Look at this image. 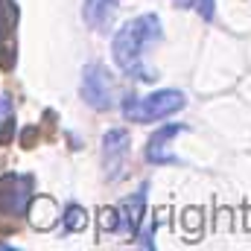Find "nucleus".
Masks as SVG:
<instances>
[{
	"label": "nucleus",
	"mask_w": 251,
	"mask_h": 251,
	"mask_svg": "<svg viewBox=\"0 0 251 251\" xmlns=\"http://www.w3.org/2000/svg\"><path fill=\"white\" fill-rule=\"evenodd\" d=\"M128 146H131V137H128L126 128H111V131H105V137H102V158H105V173H108L111 181H117V178L123 176Z\"/></svg>",
	"instance_id": "7"
},
{
	"label": "nucleus",
	"mask_w": 251,
	"mask_h": 251,
	"mask_svg": "<svg viewBox=\"0 0 251 251\" xmlns=\"http://www.w3.org/2000/svg\"><path fill=\"white\" fill-rule=\"evenodd\" d=\"M26 216H29L35 231H53L59 225V219H62V210L50 196H32L29 207H26Z\"/></svg>",
	"instance_id": "8"
},
{
	"label": "nucleus",
	"mask_w": 251,
	"mask_h": 251,
	"mask_svg": "<svg viewBox=\"0 0 251 251\" xmlns=\"http://www.w3.org/2000/svg\"><path fill=\"white\" fill-rule=\"evenodd\" d=\"M100 231H120V210L117 207H102L100 210Z\"/></svg>",
	"instance_id": "12"
},
{
	"label": "nucleus",
	"mask_w": 251,
	"mask_h": 251,
	"mask_svg": "<svg viewBox=\"0 0 251 251\" xmlns=\"http://www.w3.org/2000/svg\"><path fill=\"white\" fill-rule=\"evenodd\" d=\"M181 131H187L184 123H170V126H164V128H158V131L149 137V143H146V161L155 164V167H178V164H181L178 155H173V152H167V149H170V140L178 137Z\"/></svg>",
	"instance_id": "6"
},
{
	"label": "nucleus",
	"mask_w": 251,
	"mask_h": 251,
	"mask_svg": "<svg viewBox=\"0 0 251 251\" xmlns=\"http://www.w3.org/2000/svg\"><path fill=\"white\" fill-rule=\"evenodd\" d=\"M187 105V97L181 91H155L149 97H126L123 100V117L128 123H155L164 117L178 114Z\"/></svg>",
	"instance_id": "2"
},
{
	"label": "nucleus",
	"mask_w": 251,
	"mask_h": 251,
	"mask_svg": "<svg viewBox=\"0 0 251 251\" xmlns=\"http://www.w3.org/2000/svg\"><path fill=\"white\" fill-rule=\"evenodd\" d=\"M18 3L0 0V70H12L18 62Z\"/></svg>",
	"instance_id": "5"
},
{
	"label": "nucleus",
	"mask_w": 251,
	"mask_h": 251,
	"mask_svg": "<svg viewBox=\"0 0 251 251\" xmlns=\"http://www.w3.org/2000/svg\"><path fill=\"white\" fill-rule=\"evenodd\" d=\"M146 190L149 187L143 184L134 196H128L123 204L117 207V210H120V231L131 234V237L140 231V219H143V207H146Z\"/></svg>",
	"instance_id": "10"
},
{
	"label": "nucleus",
	"mask_w": 251,
	"mask_h": 251,
	"mask_svg": "<svg viewBox=\"0 0 251 251\" xmlns=\"http://www.w3.org/2000/svg\"><path fill=\"white\" fill-rule=\"evenodd\" d=\"M29 199H32V176H18V173H9V176H0V219H21L26 216V207H29Z\"/></svg>",
	"instance_id": "3"
},
{
	"label": "nucleus",
	"mask_w": 251,
	"mask_h": 251,
	"mask_svg": "<svg viewBox=\"0 0 251 251\" xmlns=\"http://www.w3.org/2000/svg\"><path fill=\"white\" fill-rule=\"evenodd\" d=\"M196 12L201 15V21H213V12H216V0H193Z\"/></svg>",
	"instance_id": "13"
},
{
	"label": "nucleus",
	"mask_w": 251,
	"mask_h": 251,
	"mask_svg": "<svg viewBox=\"0 0 251 251\" xmlns=\"http://www.w3.org/2000/svg\"><path fill=\"white\" fill-rule=\"evenodd\" d=\"M62 222H64V231H67V234H79V231L88 228V213H85V207H79V204H67L64 213H62Z\"/></svg>",
	"instance_id": "11"
},
{
	"label": "nucleus",
	"mask_w": 251,
	"mask_h": 251,
	"mask_svg": "<svg viewBox=\"0 0 251 251\" xmlns=\"http://www.w3.org/2000/svg\"><path fill=\"white\" fill-rule=\"evenodd\" d=\"M82 100L97 108V111H111L114 108V88H111V76L102 64H88L82 73Z\"/></svg>",
	"instance_id": "4"
},
{
	"label": "nucleus",
	"mask_w": 251,
	"mask_h": 251,
	"mask_svg": "<svg viewBox=\"0 0 251 251\" xmlns=\"http://www.w3.org/2000/svg\"><path fill=\"white\" fill-rule=\"evenodd\" d=\"M243 91H246V97H249V102H251V76H249V82L243 85Z\"/></svg>",
	"instance_id": "14"
},
{
	"label": "nucleus",
	"mask_w": 251,
	"mask_h": 251,
	"mask_svg": "<svg viewBox=\"0 0 251 251\" xmlns=\"http://www.w3.org/2000/svg\"><path fill=\"white\" fill-rule=\"evenodd\" d=\"M158 41H161V18L158 15L146 12V15H137V18L126 21L123 26L117 29L114 41H111L114 64L123 70L126 76H131V79L155 82L158 73L143 64V50L149 44H158Z\"/></svg>",
	"instance_id": "1"
},
{
	"label": "nucleus",
	"mask_w": 251,
	"mask_h": 251,
	"mask_svg": "<svg viewBox=\"0 0 251 251\" xmlns=\"http://www.w3.org/2000/svg\"><path fill=\"white\" fill-rule=\"evenodd\" d=\"M117 9H120V0H85V9H82V18L91 29L97 32H108L114 18H117Z\"/></svg>",
	"instance_id": "9"
}]
</instances>
